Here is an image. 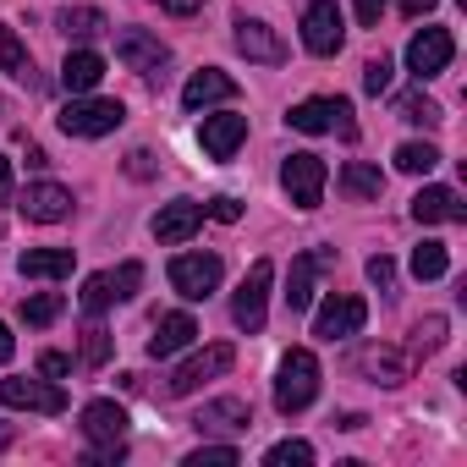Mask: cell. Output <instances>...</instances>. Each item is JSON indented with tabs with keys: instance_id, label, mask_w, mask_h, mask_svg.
Instances as JSON below:
<instances>
[{
	"instance_id": "1",
	"label": "cell",
	"mask_w": 467,
	"mask_h": 467,
	"mask_svg": "<svg viewBox=\"0 0 467 467\" xmlns=\"http://www.w3.org/2000/svg\"><path fill=\"white\" fill-rule=\"evenodd\" d=\"M314 396H319V358H314L308 347H292V352L281 358V368H275V407L292 418V412H303Z\"/></svg>"
},
{
	"instance_id": "2",
	"label": "cell",
	"mask_w": 467,
	"mask_h": 467,
	"mask_svg": "<svg viewBox=\"0 0 467 467\" xmlns=\"http://www.w3.org/2000/svg\"><path fill=\"white\" fill-rule=\"evenodd\" d=\"M61 132L67 138H105V132H116L121 121H127V105L121 99H94V94H78L61 116Z\"/></svg>"
},
{
	"instance_id": "3",
	"label": "cell",
	"mask_w": 467,
	"mask_h": 467,
	"mask_svg": "<svg viewBox=\"0 0 467 467\" xmlns=\"http://www.w3.org/2000/svg\"><path fill=\"white\" fill-rule=\"evenodd\" d=\"M270 286H275V265H270V259H254V270L243 275L237 297H231V319H237V330H248V336H259V330H265Z\"/></svg>"
},
{
	"instance_id": "4",
	"label": "cell",
	"mask_w": 467,
	"mask_h": 467,
	"mask_svg": "<svg viewBox=\"0 0 467 467\" xmlns=\"http://www.w3.org/2000/svg\"><path fill=\"white\" fill-rule=\"evenodd\" d=\"M220 275H225L220 254H176V259H171V286H176L187 303L214 297V292H220Z\"/></svg>"
},
{
	"instance_id": "5",
	"label": "cell",
	"mask_w": 467,
	"mask_h": 467,
	"mask_svg": "<svg viewBox=\"0 0 467 467\" xmlns=\"http://www.w3.org/2000/svg\"><path fill=\"white\" fill-rule=\"evenodd\" d=\"M231 363H237V347H225V341H214V347H203V352H192L171 379H165V396H192L203 379H220Z\"/></svg>"
},
{
	"instance_id": "6",
	"label": "cell",
	"mask_w": 467,
	"mask_h": 467,
	"mask_svg": "<svg viewBox=\"0 0 467 467\" xmlns=\"http://www.w3.org/2000/svg\"><path fill=\"white\" fill-rule=\"evenodd\" d=\"M325 182H330V171H325L319 154H292L281 165V187H286V198L297 209H319L325 203Z\"/></svg>"
},
{
	"instance_id": "7",
	"label": "cell",
	"mask_w": 467,
	"mask_h": 467,
	"mask_svg": "<svg viewBox=\"0 0 467 467\" xmlns=\"http://www.w3.org/2000/svg\"><path fill=\"white\" fill-rule=\"evenodd\" d=\"M303 45L314 56H336L347 45V17L336 0H308V12H303Z\"/></svg>"
},
{
	"instance_id": "8",
	"label": "cell",
	"mask_w": 467,
	"mask_h": 467,
	"mask_svg": "<svg viewBox=\"0 0 467 467\" xmlns=\"http://www.w3.org/2000/svg\"><path fill=\"white\" fill-rule=\"evenodd\" d=\"M286 121L297 132H341V138H358V121H352V105L347 99H303V105H292Z\"/></svg>"
},
{
	"instance_id": "9",
	"label": "cell",
	"mask_w": 467,
	"mask_h": 467,
	"mask_svg": "<svg viewBox=\"0 0 467 467\" xmlns=\"http://www.w3.org/2000/svg\"><path fill=\"white\" fill-rule=\"evenodd\" d=\"M116 56H121V67L138 72V78H160V72L171 67V50H165L154 34H143V28H121V34H116Z\"/></svg>"
},
{
	"instance_id": "10",
	"label": "cell",
	"mask_w": 467,
	"mask_h": 467,
	"mask_svg": "<svg viewBox=\"0 0 467 467\" xmlns=\"http://www.w3.org/2000/svg\"><path fill=\"white\" fill-rule=\"evenodd\" d=\"M451 56H456V39H451L445 28H423V34H412V45H407V72H412L418 83H429V78H440V72L451 67Z\"/></svg>"
},
{
	"instance_id": "11",
	"label": "cell",
	"mask_w": 467,
	"mask_h": 467,
	"mask_svg": "<svg viewBox=\"0 0 467 467\" xmlns=\"http://www.w3.org/2000/svg\"><path fill=\"white\" fill-rule=\"evenodd\" d=\"M412 352H401V347H379V341H368V347H358L352 352V374H368L374 385H401L407 374H412Z\"/></svg>"
},
{
	"instance_id": "12",
	"label": "cell",
	"mask_w": 467,
	"mask_h": 467,
	"mask_svg": "<svg viewBox=\"0 0 467 467\" xmlns=\"http://www.w3.org/2000/svg\"><path fill=\"white\" fill-rule=\"evenodd\" d=\"M336 265V248H314V254H297L292 259V275H286V308L292 314H303L308 303H314V292H319V275Z\"/></svg>"
},
{
	"instance_id": "13",
	"label": "cell",
	"mask_w": 467,
	"mask_h": 467,
	"mask_svg": "<svg viewBox=\"0 0 467 467\" xmlns=\"http://www.w3.org/2000/svg\"><path fill=\"white\" fill-rule=\"evenodd\" d=\"M363 325H368V303H363V297H330V303L314 314V336H319V341H352Z\"/></svg>"
},
{
	"instance_id": "14",
	"label": "cell",
	"mask_w": 467,
	"mask_h": 467,
	"mask_svg": "<svg viewBox=\"0 0 467 467\" xmlns=\"http://www.w3.org/2000/svg\"><path fill=\"white\" fill-rule=\"evenodd\" d=\"M0 401L17 407V412H67V390L50 379H0Z\"/></svg>"
},
{
	"instance_id": "15",
	"label": "cell",
	"mask_w": 467,
	"mask_h": 467,
	"mask_svg": "<svg viewBox=\"0 0 467 467\" xmlns=\"http://www.w3.org/2000/svg\"><path fill=\"white\" fill-rule=\"evenodd\" d=\"M198 225H203V203L176 198V203H165V209L154 214V243L182 248V243H192V237H198Z\"/></svg>"
},
{
	"instance_id": "16",
	"label": "cell",
	"mask_w": 467,
	"mask_h": 467,
	"mask_svg": "<svg viewBox=\"0 0 467 467\" xmlns=\"http://www.w3.org/2000/svg\"><path fill=\"white\" fill-rule=\"evenodd\" d=\"M231 28H237L231 39H237V50H243L248 61H259V67H281V61H286V45H281V34H275L270 23H259V17H237Z\"/></svg>"
},
{
	"instance_id": "17",
	"label": "cell",
	"mask_w": 467,
	"mask_h": 467,
	"mask_svg": "<svg viewBox=\"0 0 467 467\" xmlns=\"http://www.w3.org/2000/svg\"><path fill=\"white\" fill-rule=\"evenodd\" d=\"M198 143H203V154L209 160H231L243 143H248V116H203L198 121Z\"/></svg>"
},
{
	"instance_id": "18",
	"label": "cell",
	"mask_w": 467,
	"mask_h": 467,
	"mask_svg": "<svg viewBox=\"0 0 467 467\" xmlns=\"http://www.w3.org/2000/svg\"><path fill=\"white\" fill-rule=\"evenodd\" d=\"M17 209H23L34 225H56V220H67V214H72V192H67L61 182H34V187H23Z\"/></svg>"
},
{
	"instance_id": "19",
	"label": "cell",
	"mask_w": 467,
	"mask_h": 467,
	"mask_svg": "<svg viewBox=\"0 0 467 467\" xmlns=\"http://www.w3.org/2000/svg\"><path fill=\"white\" fill-rule=\"evenodd\" d=\"M192 423H198L203 434H243V429L254 423V407H248L243 396H220V401H203Z\"/></svg>"
},
{
	"instance_id": "20",
	"label": "cell",
	"mask_w": 467,
	"mask_h": 467,
	"mask_svg": "<svg viewBox=\"0 0 467 467\" xmlns=\"http://www.w3.org/2000/svg\"><path fill=\"white\" fill-rule=\"evenodd\" d=\"M412 220L418 225H462L467 220V203L451 192V187H423L412 198Z\"/></svg>"
},
{
	"instance_id": "21",
	"label": "cell",
	"mask_w": 467,
	"mask_h": 467,
	"mask_svg": "<svg viewBox=\"0 0 467 467\" xmlns=\"http://www.w3.org/2000/svg\"><path fill=\"white\" fill-rule=\"evenodd\" d=\"M225 99H237V83H231L220 67L192 72L187 88H182V105H187V110H209V105H225Z\"/></svg>"
},
{
	"instance_id": "22",
	"label": "cell",
	"mask_w": 467,
	"mask_h": 467,
	"mask_svg": "<svg viewBox=\"0 0 467 467\" xmlns=\"http://www.w3.org/2000/svg\"><path fill=\"white\" fill-rule=\"evenodd\" d=\"M83 434H88L94 445H121V440H127V407H116V401H88V407H83Z\"/></svg>"
},
{
	"instance_id": "23",
	"label": "cell",
	"mask_w": 467,
	"mask_h": 467,
	"mask_svg": "<svg viewBox=\"0 0 467 467\" xmlns=\"http://www.w3.org/2000/svg\"><path fill=\"white\" fill-rule=\"evenodd\" d=\"M192 341H198L192 314H165V319L154 325V336H149V358H176V352L192 347Z\"/></svg>"
},
{
	"instance_id": "24",
	"label": "cell",
	"mask_w": 467,
	"mask_h": 467,
	"mask_svg": "<svg viewBox=\"0 0 467 467\" xmlns=\"http://www.w3.org/2000/svg\"><path fill=\"white\" fill-rule=\"evenodd\" d=\"M17 270L28 281H67L72 275V248H28L17 259Z\"/></svg>"
},
{
	"instance_id": "25",
	"label": "cell",
	"mask_w": 467,
	"mask_h": 467,
	"mask_svg": "<svg viewBox=\"0 0 467 467\" xmlns=\"http://www.w3.org/2000/svg\"><path fill=\"white\" fill-rule=\"evenodd\" d=\"M99 78H105V56H94V50H72V56L61 61V83H67L72 94H94Z\"/></svg>"
},
{
	"instance_id": "26",
	"label": "cell",
	"mask_w": 467,
	"mask_h": 467,
	"mask_svg": "<svg viewBox=\"0 0 467 467\" xmlns=\"http://www.w3.org/2000/svg\"><path fill=\"white\" fill-rule=\"evenodd\" d=\"M341 192H347V198H358V203L379 198V192H385V176H379V165L347 160V165H341Z\"/></svg>"
},
{
	"instance_id": "27",
	"label": "cell",
	"mask_w": 467,
	"mask_h": 467,
	"mask_svg": "<svg viewBox=\"0 0 467 467\" xmlns=\"http://www.w3.org/2000/svg\"><path fill=\"white\" fill-rule=\"evenodd\" d=\"M56 23H61V34H67V39H78V45H83V39H99V34L110 28L99 6H67Z\"/></svg>"
},
{
	"instance_id": "28",
	"label": "cell",
	"mask_w": 467,
	"mask_h": 467,
	"mask_svg": "<svg viewBox=\"0 0 467 467\" xmlns=\"http://www.w3.org/2000/svg\"><path fill=\"white\" fill-rule=\"evenodd\" d=\"M0 67H6V78H17V83H34V56L23 50V39L0 23Z\"/></svg>"
},
{
	"instance_id": "29",
	"label": "cell",
	"mask_w": 467,
	"mask_h": 467,
	"mask_svg": "<svg viewBox=\"0 0 467 467\" xmlns=\"http://www.w3.org/2000/svg\"><path fill=\"white\" fill-rule=\"evenodd\" d=\"M445 270H451L445 243H418V248H412V275H418V281H440Z\"/></svg>"
},
{
	"instance_id": "30",
	"label": "cell",
	"mask_w": 467,
	"mask_h": 467,
	"mask_svg": "<svg viewBox=\"0 0 467 467\" xmlns=\"http://www.w3.org/2000/svg\"><path fill=\"white\" fill-rule=\"evenodd\" d=\"M440 165V149L434 143H401L396 149V171H407V176H429Z\"/></svg>"
},
{
	"instance_id": "31",
	"label": "cell",
	"mask_w": 467,
	"mask_h": 467,
	"mask_svg": "<svg viewBox=\"0 0 467 467\" xmlns=\"http://www.w3.org/2000/svg\"><path fill=\"white\" fill-rule=\"evenodd\" d=\"M61 308H67V303H61L56 292H34V297H23V308H17V314H23L34 330H45V325H56V319H61Z\"/></svg>"
},
{
	"instance_id": "32",
	"label": "cell",
	"mask_w": 467,
	"mask_h": 467,
	"mask_svg": "<svg viewBox=\"0 0 467 467\" xmlns=\"http://www.w3.org/2000/svg\"><path fill=\"white\" fill-rule=\"evenodd\" d=\"M314 462V445L308 440H281L265 451V467H308Z\"/></svg>"
},
{
	"instance_id": "33",
	"label": "cell",
	"mask_w": 467,
	"mask_h": 467,
	"mask_svg": "<svg viewBox=\"0 0 467 467\" xmlns=\"http://www.w3.org/2000/svg\"><path fill=\"white\" fill-rule=\"evenodd\" d=\"M440 347H445V319L429 314V319L412 330V347H407V352H412V358H429V352H440Z\"/></svg>"
},
{
	"instance_id": "34",
	"label": "cell",
	"mask_w": 467,
	"mask_h": 467,
	"mask_svg": "<svg viewBox=\"0 0 467 467\" xmlns=\"http://www.w3.org/2000/svg\"><path fill=\"white\" fill-rule=\"evenodd\" d=\"M110 303H116V286H110V275H88V281H83V314H94V319H99Z\"/></svg>"
},
{
	"instance_id": "35",
	"label": "cell",
	"mask_w": 467,
	"mask_h": 467,
	"mask_svg": "<svg viewBox=\"0 0 467 467\" xmlns=\"http://www.w3.org/2000/svg\"><path fill=\"white\" fill-rule=\"evenodd\" d=\"M396 116H401V121H418V127H434V121H440V105H434L429 94H407V99L396 105Z\"/></svg>"
},
{
	"instance_id": "36",
	"label": "cell",
	"mask_w": 467,
	"mask_h": 467,
	"mask_svg": "<svg viewBox=\"0 0 467 467\" xmlns=\"http://www.w3.org/2000/svg\"><path fill=\"white\" fill-rule=\"evenodd\" d=\"M243 456H237V445H198L192 456H187V467H237Z\"/></svg>"
},
{
	"instance_id": "37",
	"label": "cell",
	"mask_w": 467,
	"mask_h": 467,
	"mask_svg": "<svg viewBox=\"0 0 467 467\" xmlns=\"http://www.w3.org/2000/svg\"><path fill=\"white\" fill-rule=\"evenodd\" d=\"M105 358H110V330H105V325L94 319V325L83 330V363H94V368H99Z\"/></svg>"
},
{
	"instance_id": "38",
	"label": "cell",
	"mask_w": 467,
	"mask_h": 467,
	"mask_svg": "<svg viewBox=\"0 0 467 467\" xmlns=\"http://www.w3.org/2000/svg\"><path fill=\"white\" fill-rule=\"evenodd\" d=\"M110 286H116V303H127V297H138V286H143V265H121L116 275H110Z\"/></svg>"
},
{
	"instance_id": "39",
	"label": "cell",
	"mask_w": 467,
	"mask_h": 467,
	"mask_svg": "<svg viewBox=\"0 0 467 467\" xmlns=\"http://www.w3.org/2000/svg\"><path fill=\"white\" fill-rule=\"evenodd\" d=\"M390 78H396V67H390L385 56H374V61L363 67V88H368V94H385V88H390Z\"/></svg>"
},
{
	"instance_id": "40",
	"label": "cell",
	"mask_w": 467,
	"mask_h": 467,
	"mask_svg": "<svg viewBox=\"0 0 467 467\" xmlns=\"http://www.w3.org/2000/svg\"><path fill=\"white\" fill-rule=\"evenodd\" d=\"M368 281H374L379 292H390V286H396V265H390L385 254H374V259H368Z\"/></svg>"
},
{
	"instance_id": "41",
	"label": "cell",
	"mask_w": 467,
	"mask_h": 467,
	"mask_svg": "<svg viewBox=\"0 0 467 467\" xmlns=\"http://www.w3.org/2000/svg\"><path fill=\"white\" fill-rule=\"evenodd\" d=\"M39 374H45V379H61V374H72V358H67V352H45V358H39Z\"/></svg>"
},
{
	"instance_id": "42",
	"label": "cell",
	"mask_w": 467,
	"mask_h": 467,
	"mask_svg": "<svg viewBox=\"0 0 467 467\" xmlns=\"http://www.w3.org/2000/svg\"><path fill=\"white\" fill-rule=\"evenodd\" d=\"M352 12H358V23H363V28H379V17H385V0H352Z\"/></svg>"
},
{
	"instance_id": "43",
	"label": "cell",
	"mask_w": 467,
	"mask_h": 467,
	"mask_svg": "<svg viewBox=\"0 0 467 467\" xmlns=\"http://www.w3.org/2000/svg\"><path fill=\"white\" fill-rule=\"evenodd\" d=\"M203 214H214V220H225V225H231V220L243 214V203H237V198H214V203H203Z\"/></svg>"
},
{
	"instance_id": "44",
	"label": "cell",
	"mask_w": 467,
	"mask_h": 467,
	"mask_svg": "<svg viewBox=\"0 0 467 467\" xmlns=\"http://www.w3.org/2000/svg\"><path fill=\"white\" fill-rule=\"evenodd\" d=\"M127 171H132L138 182H143V176H154V154H149V149H132V154H127Z\"/></svg>"
},
{
	"instance_id": "45",
	"label": "cell",
	"mask_w": 467,
	"mask_h": 467,
	"mask_svg": "<svg viewBox=\"0 0 467 467\" xmlns=\"http://www.w3.org/2000/svg\"><path fill=\"white\" fill-rule=\"evenodd\" d=\"M154 6H160V12H171V17H192L203 0H154Z\"/></svg>"
},
{
	"instance_id": "46",
	"label": "cell",
	"mask_w": 467,
	"mask_h": 467,
	"mask_svg": "<svg viewBox=\"0 0 467 467\" xmlns=\"http://www.w3.org/2000/svg\"><path fill=\"white\" fill-rule=\"evenodd\" d=\"M6 198H12V160L0 154V203H6Z\"/></svg>"
},
{
	"instance_id": "47",
	"label": "cell",
	"mask_w": 467,
	"mask_h": 467,
	"mask_svg": "<svg viewBox=\"0 0 467 467\" xmlns=\"http://www.w3.org/2000/svg\"><path fill=\"white\" fill-rule=\"evenodd\" d=\"M401 12H407V17H429V12H434V0H401Z\"/></svg>"
},
{
	"instance_id": "48",
	"label": "cell",
	"mask_w": 467,
	"mask_h": 467,
	"mask_svg": "<svg viewBox=\"0 0 467 467\" xmlns=\"http://www.w3.org/2000/svg\"><path fill=\"white\" fill-rule=\"evenodd\" d=\"M0 363H12V330L0 325Z\"/></svg>"
},
{
	"instance_id": "49",
	"label": "cell",
	"mask_w": 467,
	"mask_h": 467,
	"mask_svg": "<svg viewBox=\"0 0 467 467\" xmlns=\"http://www.w3.org/2000/svg\"><path fill=\"white\" fill-rule=\"evenodd\" d=\"M0 237H6V225H0Z\"/></svg>"
}]
</instances>
